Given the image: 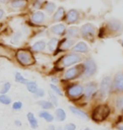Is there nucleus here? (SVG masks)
Segmentation results:
<instances>
[{
	"mask_svg": "<svg viewBox=\"0 0 123 130\" xmlns=\"http://www.w3.org/2000/svg\"><path fill=\"white\" fill-rule=\"evenodd\" d=\"M64 14H65V10L62 7H60L57 9V10L55 12V14H53L52 16V19H53L54 21H60L62 17L64 16Z\"/></svg>",
	"mask_w": 123,
	"mask_h": 130,
	"instance_id": "obj_22",
	"label": "nucleus"
},
{
	"mask_svg": "<svg viewBox=\"0 0 123 130\" xmlns=\"http://www.w3.org/2000/svg\"><path fill=\"white\" fill-rule=\"evenodd\" d=\"M51 82H52V84H56V83H57L58 82V79H57V78H55V77H53V78H51Z\"/></svg>",
	"mask_w": 123,
	"mask_h": 130,
	"instance_id": "obj_41",
	"label": "nucleus"
},
{
	"mask_svg": "<svg viewBox=\"0 0 123 130\" xmlns=\"http://www.w3.org/2000/svg\"><path fill=\"white\" fill-rule=\"evenodd\" d=\"M44 9L49 14H52L54 12V10L56 9V4L52 2H46L43 5Z\"/></svg>",
	"mask_w": 123,
	"mask_h": 130,
	"instance_id": "obj_27",
	"label": "nucleus"
},
{
	"mask_svg": "<svg viewBox=\"0 0 123 130\" xmlns=\"http://www.w3.org/2000/svg\"><path fill=\"white\" fill-rule=\"evenodd\" d=\"M83 64H79L67 69L64 73L63 78L66 80H74L83 76Z\"/></svg>",
	"mask_w": 123,
	"mask_h": 130,
	"instance_id": "obj_6",
	"label": "nucleus"
},
{
	"mask_svg": "<svg viewBox=\"0 0 123 130\" xmlns=\"http://www.w3.org/2000/svg\"><path fill=\"white\" fill-rule=\"evenodd\" d=\"M37 103L41 108L44 109V110H46H46H51V109H53V107H54V105L49 101L41 100V101H39Z\"/></svg>",
	"mask_w": 123,
	"mask_h": 130,
	"instance_id": "obj_24",
	"label": "nucleus"
},
{
	"mask_svg": "<svg viewBox=\"0 0 123 130\" xmlns=\"http://www.w3.org/2000/svg\"><path fill=\"white\" fill-rule=\"evenodd\" d=\"M66 27L63 24H57L51 27V31L57 36H62L66 33Z\"/></svg>",
	"mask_w": 123,
	"mask_h": 130,
	"instance_id": "obj_15",
	"label": "nucleus"
},
{
	"mask_svg": "<svg viewBox=\"0 0 123 130\" xmlns=\"http://www.w3.org/2000/svg\"><path fill=\"white\" fill-rule=\"evenodd\" d=\"M14 125L16 126V127H21V126H22L21 121H20V120H15V121H14Z\"/></svg>",
	"mask_w": 123,
	"mask_h": 130,
	"instance_id": "obj_39",
	"label": "nucleus"
},
{
	"mask_svg": "<svg viewBox=\"0 0 123 130\" xmlns=\"http://www.w3.org/2000/svg\"><path fill=\"white\" fill-rule=\"evenodd\" d=\"M50 88H51V90L55 93V94H57V95H61V96L63 95L61 89H60V88L57 86V85H54V84H50Z\"/></svg>",
	"mask_w": 123,
	"mask_h": 130,
	"instance_id": "obj_33",
	"label": "nucleus"
},
{
	"mask_svg": "<svg viewBox=\"0 0 123 130\" xmlns=\"http://www.w3.org/2000/svg\"><path fill=\"white\" fill-rule=\"evenodd\" d=\"M46 46V41H36V42L34 44V45L31 46V50L35 53H39V52H42L43 50H45Z\"/></svg>",
	"mask_w": 123,
	"mask_h": 130,
	"instance_id": "obj_19",
	"label": "nucleus"
},
{
	"mask_svg": "<svg viewBox=\"0 0 123 130\" xmlns=\"http://www.w3.org/2000/svg\"><path fill=\"white\" fill-rule=\"evenodd\" d=\"M117 129H118V130H123V125H118V126H117Z\"/></svg>",
	"mask_w": 123,
	"mask_h": 130,
	"instance_id": "obj_43",
	"label": "nucleus"
},
{
	"mask_svg": "<svg viewBox=\"0 0 123 130\" xmlns=\"http://www.w3.org/2000/svg\"><path fill=\"white\" fill-rule=\"evenodd\" d=\"M4 11L3 9H0V20H1L3 17H4Z\"/></svg>",
	"mask_w": 123,
	"mask_h": 130,
	"instance_id": "obj_42",
	"label": "nucleus"
},
{
	"mask_svg": "<svg viewBox=\"0 0 123 130\" xmlns=\"http://www.w3.org/2000/svg\"><path fill=\"white\" fill-rule=\"evenodd\" d=\"M83 64V78H90L93 77L97 72V65L95 61L93 58H89L85 59Z\"/></svg>",
	"mask_w": 123,
	"mask_h": 130,
	"instance_id": "obj_7",
	"label": "nucleus"
},
{
	"mask_svg": "<svg viewBox=\"0 0 123 130\" xmlns=\"http://www.w3.org/2000/svg\"><path fill=\"white\" fill-rule=\"evenodd\" d=\"M56 130H63V128H62V127H58Z\"/></svg>",
	"mask_w": 123,
	"mask_h": 130,
	"instance_id": "obj_44",
	"label": "nucleus"
},
{
	"mask_svg": "<svg viewBox=\"0 0 123 130\" xmlns=\"http://www.w3.org/2000/svg\"><path fill=\"white\" fill-rule=\"evenodd\" d=\"M62 1H64V0H62Z\"/></svg>",
	"mask_w": 123,
	"mask_h": 130,
	"instance_id": "obj_48",
	"label": "nucleus"
},
{
	"mask_svg": "<svg viewBox=\"0 0 123 130\" xmlns=\"http://www.w3.org/2000/svg\"><path fill=\"white\" fill-rule=\"evenodd\" d=\"M80 33L82 36L86 40L92 41L95 38V36L96 34V27L93 24L87 23L83 25L80 29Z\"/></svg>",
	"mask_w": 123,
	"mask_h": 130,
	"instance_id": "obj_9",
	"label": "nucleus"
},
{
	"mask_svg": "<svg viewBox=\"0 0 123 130\" xmlns=\"http://www.w3.org/2000/svg\"><path fill=\"white\" fill-rule=\"evenodd\" d=\"M76 128L74 123H67L63 127V130H76Z\"/></svg>",
	"mask_w": 123,
	"mask_h": 130,
	"instance_id": "obj_36",
	"label": "nucleus"
},
{
	"mask_svg": "<svg viewBox=\"0 0 123 130\" xmlns=\"http://www.w3.org/2000/svg\"><path fill=\"white\" fill-rule=\"evenodd\" d=\"M49 97L51 99V102L53 104L54 106H57V105H58V99L57 98V96L55 95L52 90L51 91H49Z\"/></svg>",
	"mask_w": 123,
	"mask_h": 130,
	"instance_id": "obj_34",
	"label": "nucleus"
},
{
	"mask_svg": "<svg viewBox=\"0 0 123 130\" xmlns=\"http://www.w3.org/2000/svg\"><path fill=\"white\" fill-rule=\"evenodd\" d=\"M79 19V13L76 9H70L66 14V21L68 24H74Z\"/></svg>",
	"mask_w": 123,
	"mask_h": 130,
	"instance_id": "obj_12",
	"label": "nucleus"
},
{
	"mask_svg": "<svg viewBox=\"0 0 123 130\" xmlns=\"http://www.w3.org/2000/svg\"><path fill=\"white\" fill-rule=\"evenodd\" d=\"M27 4V1L26 0H14L11 3V6L14 9H20V8L25 7Z\"/></svg>",
	"mask_w": 123,
	"mask_h": 130,
	"instance_id": "obj_28",
	"label": "nucleus"
},
{
	"mask_svg": "<svg viewBox=\"0 0 123 130\" xmlns=\"http://www.w3.org/2000/svg\"><path fill=\"white\" fill-rule=\"evenodd\" d=\"M57 128H56V127H55L54 125H49L48 127H47V129L46 130H56Z\"/></svg>",
	"mask_w": 123,
	"mask_h": 130,
	"instance_id": "obj_40",
	"label": "nucleus"
},
{
	"mask_svg": "<svg viewBox=\"0 0 123 130\" xmlns=\"http://www.w3.org/2000/svg\"><path fill=\"white\" fill-rule=\"evenodd\" d=\"M8 1H9V0H0V2L1 3H7Z\"/></svg>",
	"mask_w": 123,
	"mask_h": 130,
	"instance_id": "obj_45",
	"label": "nucleus"
},
{
	"mask_svg": "<svg viewBox=\"0 0 123 130\" xmlns=\"http://www.w3.org/2000/svg\"><path fill=\"white\" fill-rule=\"evenodd\" d=\"M115 106L119 111L123 112V95H116V101H115Z\"/></svg>",
	"mask_w": 123,
	"mask_h": 130,
	"instance_id": "obj_26",
	"label": "nucleus"
},
{
	"mask_svg": "<svg viewBox=\"0 0 123 130\" xmlns=\"http://www.w3.org/2000/svg\"><path fill=\"white\" fill-rule=\"evenodd\" d=\"M69 109H70V111H71L74 114V115L79 117V118H82L83 119H88L89 118L88 114L86 113L85 111H83V110H81V109H79V108L71 106H69Z\"/></svg>",
	"mask_w": 123,
	"mask_h": 130,
	"instance_id": "obj_18",
	"label": "nucleus"
},
{
	"mask_svg": "<svg viewBox=\"0 0 123 130\" xmlns=\"http://www.w3.org/2000/svg\"><path fill=\"white\" fill-rule=\"evenodd\" d=\"M39 117L41 118L42 119H44L46 122H47V123H51V122H53L54 120V117L52 114H51L50 112L46 111H40V113H39Z\"/></svg>",
	"mask_w": 123,
	"mask_h": 130,
	"instance_id": "obj_21",
	"label": "nucleus"
},
{
	"mask_svg": "<svg viewBox=\"0 0 123 130\" xmlns=\"http://www.w3.org/2000/svg\"><path fill=\"white\" fill-rule=\"evenodd\" d=\"M10 88H11V84L9 82L4 83V85L2 86V89L0 90V94L1 95H6L8 92L9 91Z\"/></svg>",
	"mask_w": 123,
	"mask_h": 130,
	"instance_id": "obj_31",
	"label": "nucleus"
},
{
	"mask_svg": "<svg viewBox=\"0 0 123 130\" xmlns=\"http://www.w3.org/2000/svg\"><path fill=\"white\" fill-rule=\"evenodd\" d=\"M20 36H21V34L20 33H17L15 34V35L14 36V37L12 38V43H14V44H17L18 42H19L20 39Z\"/></svg>",
	"mask_w": 123,
	"mask_h": 130,
	"instance_id": "obj_37",
	"label": "nucleus"
},
{
	"mask_svg": "<svg viewBox=\"0 0 123 130\" xmlns=\"http://www.w3.org/2000/svg\"><path fill=\"white\" fill-rule=\"evenodd\" d=\"M83 56L78 53H68L67 55H64L62 58L58 61V66L60 69H63V68H67L70 66H73L76 63H78L79 62L83 60Z\"/></svg>",
	"mask_w": 123,
	"mask_h": 130,
	"instance_id": "obj_2",
	"label": "nucleus"
},
{
	"mask_svg": "<svg viewBox=\"0 0 123 130\" xmlns=\"http://www.w3.org/2000/svg\"><path fill=\"white\" fill-rule=\"evenodd\" d=\"M98 84L95 81L87 83L83 87V95L86 100H90L98 92Z\"/></svg>",
	"mask_w": 123,
	"mask_h": 130,
	"instance_id": "obj_10",
	"label": "nucleus"
},
{
	"mask_svg": "<svg viewBox=\"0 0 123 130\" xmlns=\"http://www.w3.org/2000/svg\"><path fill=\"white\" fill-rule=\"evenodd\" d=\"M74 39H64L62 40L59 44V51H65L69 49L70 47H72L74 44Z\"/></svg>",
	"mask_w": 123,
	"mask_h": 130,
	"instance_id": "obj_16",
	"label": "nucleus"
},
{
	"mask_svg": "<svg viewBox=\"0 0 123 130\" xmlns=\"http://www.w3.org/2000/svg\"><path fill=\"white\" fill-rule=\"evenodd\" d=\"M83 130H91V129L90 128H83Z\"/></svg>",
	"mask_w": 123,
	"mask_h": 130,
	"instance_id": "obj_46",
	"label": "nucleus"
},
{
	"mask_svg": "<svg viewBox=\"0 0 123 130\" xmlns=\"http://www.w3.org/2000/svg\"><path fill=\"white\" fill-rule=\"evenodd\" d=\"M11 98L7 95H0V103L4 105H9L11 103Z\"/></svg>",
	"mask_w": 123,
	"mask_h": 130,
	"instance_id": "obj_32",
	"label": "nucleus"
},
{
	"mask_svg": "<svg viewBox=\"0 0 123 130\" xmlns=\"http://www.w3.org/2000/svg\"><path fill=\"white\" fill-rule=\"evenodd\" d=\"M26 88H27L28 91L31 94H36V90H38V85L35 81H29L26 83Z\"/></svg>",
	"mask_w": 123,
	"mask_h": 130,
	"instance_id": "obj_25",
	"label": "nucleus"
},
{
	"mask_svg": "<svg viewBox=\"0 0 123 130\" xmlns=\"http://www.w3.org/2000/svg\"><path fill=\"white\" fill-rule=\"evenodd\" d=\"M14 79H15V81H16L17 83H20V84H24V85H26V83L29 81V80L27 79H25V78L20 73H16V74H15Z\"/></svg>",
	"mask_w": 123,
	"mask_h": 130,
	"instance_id": "obj_30",
	"label": "nucleus"
},
{
	"mask_svg": "<svg viewBox=\"0 0 123 130\" xmlns=\"http://www.w3.org/2000/svg\"><path fill=\"white\" fill-rule=\"evenodd\" d=\"M44 20H45V14L41 11H37L31 15V21L35 24H41Z\"/></svg>",
	"mask_w": 123,
	"mask_h": 130,
	"instance_id": "obj_17",
	"label": "nucleus"
},
{
	"mask_svg": "<svg viewBox=\"0 0 123 130\" xmlns=\"http://www.w3.org/2000/svg\"><path fill=\"white\" fill-rule=\"evenodd\" d=\"M112 78L111 76H106L102 79L99 88V95L101 100H104L111 93Z\"/></svg>",
	"mask_w": 123,
	"mask_h": 130,
	"instance_id": "obj_5",
	"label": "nucleus"
},
{
	"mask_svg": "<svg viewBox=\"0 0 123 130\" xmlns=\"http://www.w3.org/2000/svg\"><path fill=\"white\" fill-rule=\"evenodd\" d=\"M26 117H27V120L29 122V123H30L31 128H32L33 129L37 128L39 124H38V121H37V119L36 118L35 115H34L32 112H28Z\"/></svg>",
	"mask_w": 123,
	"mask_h": 130,
	"instance_id": "obj_20",
	"label": "nucleus"
},
{
	"mask_svg": "<svg viewBox=\"0 0 123 130\" xmlns=\"http://www.w3.org/2000/svg\"><path fill=\"white\" fill-rule=\"evenodd\" d=\"M55 116H56V118L57 121L59 122H63L66 119V112L62 108H58L57 109L56 111H55Z\"/></svg>",
	"mask_w": 123,
	"mask_h": 130,
	"instance_id": "obj_23",
	"label": "nucleus"
},
{
	"mask_svg": "<svg viewBox=\"0 0 123 130\" xmlns=\"http://www.w3.org/2000/svg\"><path fill=\"white\" fill-rule=\"evenodd\" d=\"M111 114V108L106 104H100L94 109L92 112V119L94 121L100 123L104 121Z\"/></svg>",
	"mask_w": 123,
	"mask_h": 130,
	"instance_id": "obj_1",
	"label": "nucleus"
},
{
	"mask_svg": "<svg viewBox=\"0 0 123 130\" xmlns=\"http://www.w3.org/2000/svg\"><path fill=\"white\" fill-rule=\"evenodd\" d=\"M111 93L114 95H123V69L120 70L112 78Z\"/></svg>",
	"mask_w": 123,
	"mask_h": 130,
	"instance_id": "obj_3",
	"label": "nucleus"
},
{
	"mask_svg": "<svg viewBox=\"0 0 123 130\" xmlns=\"http://www.w3.org/2000/svg\"><path fill=\"white\" fill-rule=\"evenodd\" d=\"M121 46H122V47H123V41H122V42H121Z\"/></svg>",
	"mask_w": 123,
	"mask_h": 130,
	"instance_id": "obj_47",
	"label": "nucleus"
},
{
	"mask_svg": "<svg viewBox=\"0 0 123 130\" xmlns=\"http://www.w3.org/2000/svg\"><path fill=\"white\" fill-rule=\"evenodd\" d=\"M16 58L23 66H30L35 63L33 54L26 49H20L16 53Z\"/></svg>",
	"mask_w": 123,
	"mask_h": 130,
	"instance_id": "obj_4",
	"label": "nucleus"
},
{
	"mask_svg": "<svg viewBox=\"0 0 123 130\" xmlns=\"http://www.w3.org/2000/svg\"><path fill=\"white\" fill-rule=\"evenodd\" d=\"M106 28L114 36H119L123 32V23L119 20L111 19L107 22Z\"/></svg>",
	"mask_w": 123,
	"mask_h": 130,
	"instance_id": "obj_8",
	"label": "nucleus"
},
{
	"mask_svg": "<svg viewBox=\"0 0 123 130\" xmlns=\"http://www.w3.org/2000/svg\"><path fill=\"white\" fill-rule=\"evenodd\" d=\"M72 51L74 52L75 53H87L90 51L88 45L83 41L77 43L74 46H73Z\"/></svg>",
	"mask_w": 123,
	"mask_h": 130,
	"instance_id": "obj_13",
	"label": "nucleus"
},
{
	"mask_svg": "<svg viewBox=\"0 0 123 130\" xmlns=\"http://www.w3.org/2000/svg\"><path fill=\"white\" fill-rule=\"evenodd\" d=\"M57 45H58V40H57V38H51V40L48 41L47 47L50 52H54L56 50Z\"/></svg>",
	"mask_w": 123,
	"mask_h": 130,
	"instance_id": "obj_29",
	"label": "nucleus"
},
{
	"mask_svg": "<svg viewBox=\"0 0 123 130\" xmlns=\"http://www.w3.org/2000/svg\"><path fill=\"white\" fill-rule=\"evenodd\" d=\"M22 107H23V103L21 101H15V102L13 103V106H12L13 110L19 111L20 109H22Z\"/></svg>",
	"mask_w": 123,
	"mask_h": 130,
	"instance_id": "obj_35",
	"label": "nucleus"
},
{
	"mask_svg": "<svg viewBox=\"0 0 123 130\" xmlns=\"http://www.w3.org/2000/svg\"><path fill=\"white\" fill-rule=\"evenodd\" d=\"M67 94L70 98H78L83 95V86L78 84L71 85L67 87Z\"/></svg>",
	"mask_w": 123,
	"mask_h": 130,
	"instance_id": "obj_11",
	"label": "nucleus"
},
{
	"mask_svg": "<svg viewBox=\"0 0 123 130\" xmlns=\"http://www.w3.org/2000/svg\"><path fill=\"white\" fill-rule=\"evenodd\" d=\"M66 36L67 39H74L78 37L80 34V29L77 26H72L69 27L68 29L66 30Z\"/></svg>",
	"mask_w": 123,
	"mask_h": 130,
	"instance_id": "obj_14",
	"label": "nucleus"
},
{
	"mask_svg": "<svg viewBox=\"0 0 123 130\" xmlns=\"http://www.w3.org/2000/svg\"><path fill=\"white\" fill-rule=\"evenodd\" d=\"M35 95L37 97H43L44 95H45V91H44V90L41 89V88H38V90H36Z\"/></svg>",
	"mask_w": 123,
	"mask_h": 130,
	"instance_id": "obj_38",
	"label": "nucleus"
}]
</instances>
